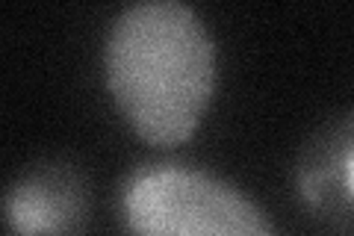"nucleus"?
Segmentation results:
<instances>
[{
	"mask_svg": "<svg viewBox=\"0 0 354 236\" xmlns=\"http://www.w3.org/2000/svg\"><path fill=\"white\" fill-rule=\"evenodd\" d=\"M104 77L113 104L142 142L177 148L195 136L216 95V39L180 0H139L106 30Z\"/></svg>",
	"mask_w": 354,
	"mask_h": 236,
	"instance_id": "obj_1",
	"label": "nucleus"
},
{
	"mask_svg": "<svg viewBox=\"0 0 354 236\" xmlns=\"http://www.w3.org/2000/svg\"><path fill=\"white\" fill-rule=\"evenodd\" d=\"M124 236H278L236 183L180 160L133 165L118 183Z\"/></svg>",
	"mask_w": 354,
	"mask_h": 236,
	"instance_id": "obj_2",
	"label": "nucleus"
},
{
	"mask_svg": "<svg viewBox=\"0 0 354 236\" xmlns=\"http://www.w3.org/2000/svg\"><path fill=\"white\" fill-rule=\"evenodd\" d=\"M9 236H86L92 224V183L80 163L41 156L9 181L3 195Z\"/></svg>",
	"mask_w": 354,
	"mask_h": 236,
	"instance_id": "obj_3",
	"label": "nucleus"
},
{
	"mask_svg": "<svg viewBox=\"0 0 354 236\" xmlns=\"http://www.w3.org/2000/svg\"><path fill=\"white\" fill-rule=\"evenodd\" d=\"M295 195L316 221L354 230V107L325 118L295 160Z\"/></svg>",
	"mask_w": 354,
	"mask_h": 236,
	"instance_id": "obj_4",
	"label": "nucleus"
}]
</instances>
